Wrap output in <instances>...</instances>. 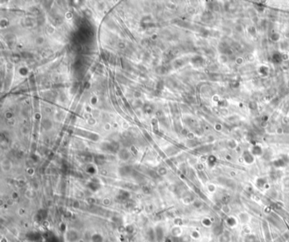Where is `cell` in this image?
<instances>
[{
    "label": "cell",
    "instance_id": "6da1fadb",
    "mask_svg": "<svg viewBox=\"0 0 289 242\" xmlns=\"http://www.w3.org/2000/svg\"><path fill=\"white\" fill-rule=\"evenodd\" d=\"M238 217H239V220H240V222L242 223H247L248 222V219H249L248 217L249 216H248V213H246V212H241V213H239Z\"/></svg>",
    "mask_w": 289,
    "mask_h": 242
},
{
    "label": "cell",
    "instance_id": "7a4b0ae2",
    "mask_svg": "<svg viewBox=\"0 0 289 242\" xmlns=\"http://www.w3.org/2000/svg\"><path fill=\"white\" fill-rule=\"evenodd\" d=\"M226 223L227 224L231 226V227H233L236 225V220L234 219V218H232V217H230V218H228L226 219Z\"/></svg>",
    "mask_w": 289,
    "mask_h": 242
},
{
    "label": "cell",
    "instance_id": "3957f363",
    "mask_svg": "<svg viewBox=\"0 0 289 242\" xmlns=\"http://www.w3.org/2000/svg\"><path fill=\"white\" fill-rule=\"evenodd\" d=\"M227 238H228V236L226 235V234H222V235L220 236L219 240H220V242H225L224 240H226V242H229V240H228Z\"/></svg>",
    "mask_w": 289,
    "mask_h": 242
},
{
    "label": "cell",
    "instance_id": "277c9868",
    "mask_svg": "<svg viewBox=\"0 0 289 242\" xmlns=\"http://www.w3.org/2000/svg\"><path fill=\"white\" fill-rule=\"evenodd\" d=\"M204 220H205V223H204V222H203V224H204V226H206V227H209V226H211L212 225V223H211V220H209V219H208V218H204Z\"/></svg>",
    "mask_w": 289,
    "mask_h": 242
}]
</instances>
